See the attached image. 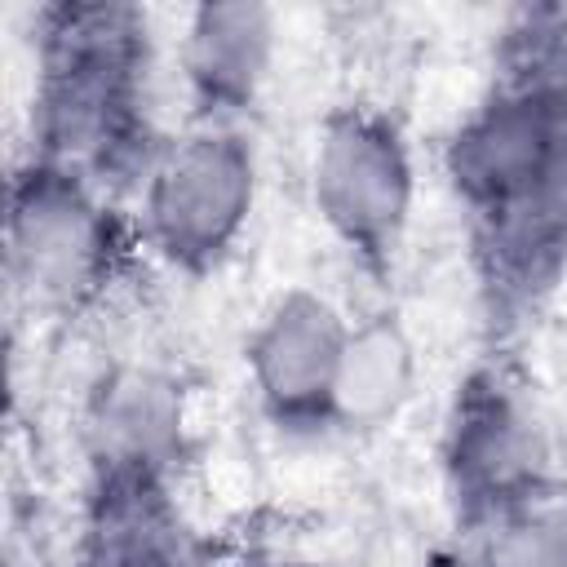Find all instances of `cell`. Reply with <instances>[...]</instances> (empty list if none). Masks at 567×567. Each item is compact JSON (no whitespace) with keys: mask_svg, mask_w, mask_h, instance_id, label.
Segmentation results:
<instances>
[{"mask_svg":"<svg viewBox=\"0 0 567 567\" xmlns=\"http://www.w3.org/2000/svg\"><path fill=\"white\" fill-rule=\"evenodd\" d=\"M439 164L487 279L509 297L545 288L567 261V13H527Z\"/></svg>","mask_w":567,"mask_h":567,"instance_id":"1","label":"cell"},{"mask_svg":"<svg viewBox=\"0 0 567 567\" xmlns=\"http://www.w3.org/2000/svg\"><path fill=\"white\" fill-rule=\"evenodd\" d=\"M164 137L151 128V22L133 4H44L35 13L31 151L111 199L142 182Z\"/></svg>","mask_w":567,"mask_h":567,"instance_id":"2","label":"cell"},{"mask_svg":"<svg viewBox=\"0 0 567 567\" xmlns=\"http://www.w3.org/2000/svg\"><path fill=\"white\" fill-rule=\"evenodd\" d=\"M261 199V155L244 124L186 120L137 182L133 244L173 275H217L244 244Z\"/></svg>","mask_w":567,"mask_h":567,"instance_id":"3","label":"cell"},{"mask_svg":"<svg viewBox=\"0 0 567 567\" xmlns=\"http://www.w3.org/2000/svg\"><path fill=\"white\" fill-rule=\"evenodd\" d=\"M128 235L115 199L89 177L27 155L9 177L4 270L13 297L31 315L71 319L93 306L120 261Z\"/></svg>","mask_w":567,"mask_h":567,"instance_id":"4","label":"cell"},{"mask_svg":"<svg viewBox=\"0 0 567 567\" xmlns=\"http://www.w3.org/2000/svg\"><path fill=\"white\" fill-rule=\"evenodd\" d=\"M416 190V151L390 106L350 97L323 111L310 146V208L363 275L385 279L394 270Z\"/></svg>","mask_w":567,"mask_h":567,"instance_id":"5","label":"cell"},{"mask_svg":"<svg viewBox=\"0 0 567 567\" xmlns=\"http://www.w3.org/2000/svg\"><path fill=\"white\" fill-rule=\"evenodd\" d=\"M439 470L470 536L558 487L549 430L523 381L505 368H474L456 385L439 430Z\"/></svg>","mask_w":567,"mask_h":567,"instance_id":"6","label":"cell"},{"mask_svg":"<svg viewBox=\"0 0 567 567\" xmlns=\"http://www.w3.org/2000/svg\"><path fill=\"white\" fill-rule=\"evenodd\" d=\"M350 315L310 284L279 288L244 337V377L257 412L284 434H328Z\"/></svg>","mask_w":567,"mask_h":567,"instance_id":"7","label":"cell"},{"mask_svg":"<svg viewBox=\"0 0 567 567\" xmlns=\"http://www.w3.org/2000/svg\"><path fill=\"white\" fill-rule=\"evenodd\" d=\"M279 58V13L270 4H195L177 35V75L190 115L244 124Z\"/></svg>","mask_w":567,"mask_h":567,"instance_id":"8","label":"cell"},{"mask_svg":"<svg viewBox=\"0 0 567 567\" xmlns=\"http://www.w3.org/2000/svg\"><path fill=\"white\" fill-rule=\"evenodd\" d=\"M89 470L168 474L182 456V394L151 368H115L97 381L84 412Z\"/></svg>","mask_w":567,"mask_h":567,"instance_id":"9","label":"cell"},{"mask_svg":"<svg viewBox=\"0 0 567 567\" xmlns=\"http://www.w3.org/2000/svg\"><path fill=\"white\" fill-rule=\"evenodd\" d=\"M421 359L399 323V315H363L350 323V341L341 354L337 399H332V430L341 434H377L394 425L408 403L416 399Z\"/></svg>","mask_w":567,"mask_h":567,"instance_id":"10","label":"cell"},{"mask_svg":"<svg viewBox=\"0 0 567 567\" xmlns=\"http://www.w3.org/2000/svg\"><path fill=\"white\" fill-rule=\"evenodd\" d=\"M483 567H567V487H549L536 501L505 514L478 536Z\"/></svg>","mask_w":567,"mask_h":567,"instance_id":"11","label":"cell"},{"mask_svg":"<svg viewBox=\"0 0 567 567\" xmlns=\"http://www.w3.org/2000/svg\"><path fill=\"white\" fill-rule=\"evenodd\" d=\"M244 567H288V558H252V563H244Z\"/></svg>","mask_w":567,"mask_h":567,"instance_id":"12","label":"cell"},{"mask_svg":"<svg viewBox=\"0 0 567 567\" xmlns=\"http://www.w3.org/2000/svg\"><path fill=\"white\" fill-rule=\"evenodd\" d=\"M75 567H106V563H93V558H80V554H75Z\"/></svg>","mask_w":567,"mask_h":567,"instance_id":"13","label":"cell"}]
</instances>
